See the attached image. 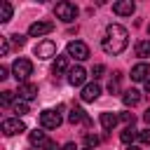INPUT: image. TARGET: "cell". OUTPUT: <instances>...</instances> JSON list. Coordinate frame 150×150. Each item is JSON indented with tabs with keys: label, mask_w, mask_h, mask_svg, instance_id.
<instances>
[{
	"label": "cell",
	"mask_w": 150,
	"mask_h": 150,
	"mask_svg": "<svg viewBox=\"0 0 150 150\" xmlns=\"http://www.w3.org/2000/svg\"><path fill=\"white\" fill-rule=\"evenodd\" d=\"M127 45H129V33H127V28L120 26V23H110V26L105 28L103 40H101L103 52L117 56V54H122V52L127 49Z\"/></svg>",
	"instance_id": "6da1fadb"
},
{
	"label": "cell",
	"mask_w": 150,
	"mask_h": 150,
	"mask_svg": "<svg viewBox=\"0 0 150 150\" xmlns=\"http://www.w3.org/2000/svg\"><path fill=\"white\" fill-rule=\"evenodd\" d=\"M12 75L16 77V82L19 84H23V82H28V77L33 75V63L28 61V59H14V63H12Z\"/></svg>",
	"instance_id": "7a4b0ae2"
},
{
	"label": "cell",
	"mask_w": 150,
	"mask_h": 150,
	"mask_svg": "<svg viewBox=\"0 0 150 150\" xmlns=\"http://www.w3.org/2000/svg\"><path fill=\"white\" fill-rule=\"evenodd\" d=\"M54 14H56V19H61L63 23H73V21L77 19V5H73V2H68V0L56 2Z\"/></svg>",
	"instance_id": "3957f363"
},
{
	"label": "cell",
	"mask_w": 150,
	"mask_h": 150,
	"mask_svg": "<svg viewBox=\"0 0 150 150\" xmlns=\"http://www.w3.org/2000/svg\"><path fill=\"white\" fill-rule=\"evenodd\" d=\"M66 54L75 61H87L89 59V47L82 42V40H70L68 47H66Z\"/></svg>",
	"instance_id": "277c9868"
},
{
	"label": "cell",
	"mask_w": 150,
	"mask_h": 150,
	"mask_svg": "<svg viewBox=\"0 0 150 150\" xmlns=\"http://www.w3.org/2000/svg\"><path fill=\"white\" fill-rule=\"evenodd\" d=\"M61 124V115H59V110H42L40 112V127L42 129H56Z\"/></svg>",
	"instance_id": "5b68a950"
},
{
	"label": "cell",
	"mask_w": 150,
	"mask_h": 150,
	"mask_svg": "<svg viewBox=\"0 0 150 150\" xmlns=\"http://www.w3.org/2000/svg\"><path fill=\"white\" fill-rule=\"evenodd\" d=\"M33 52H35V56H38V59H42V61H45V59L56 56V45H54L52 40H42V42H38V45H35V49H33Z\"/></svg>",
	"instance_id": "8992f818"
},
{
	"label": "cell",
	"mask_w": 150,
	"mask_h": 150,
	"mask_svg": "<svg viewBox=\"0 0 150 150\" xmlns=\"http://www.w3.org/2000/svg\"><path fill=\"white\" fill-rule=\"evenodd\" d=\"M21 131H26V124H23L19 117L2 120V134H5V136H16V134H21Z\"/></svg>",
	"instance_id": "52a82bcc"
},
{
	"label": "cell",
	"mask_w": 150,
	"mask_h": 150,
	"mask_svg": "<svg viewBox=\"0 0 150 150\" xmlns=\"http://www.w3.org/2000/svg\"><path fill=\"white\" fill-rule=\"evenodd\" d=\"M52 30H54V23L52 21H35V23L28 26V35L30 38H42V35H47Z\"/></svg>",
	"instance_id": "ba28073f"
},
{
	"label": "cell",
	"mask_w": 150,
	"mask_h": 150,
	"mask_svg": "<svg viewBox=\"0 0 150 150\" xmlns=\"http://www.w3.org/2000/svg\"><path fill=\"white\" fill-rule=\"evenodd\" d=\"M84 80H87V70L82 66H73L68 70V82L73 87H84Z\"/></svg>",
	"instance_id": "9c48e42d"
},
{
	"label": "cell",
	"mask_w": 150,
	"mask_h": 150,
	"mask_svg": "<svg viewBox=\"0 0 150 150\" xmlns=\"http://www.w3.org/2000/svg\"><path fill=\"white\" fill-rule=\"evenodd\" d=\"M98 96H101V87H98L96 82H89V84H84V87H82L80 98H82L84 103H91V101H96Z\"/></svg>",
	"instance_id": "30bf717a"
},
{
	"label": "cell",
	"mask_w": 150,
	"mask_h": 150,
	"mask_svg": "<svg viewBox=\"0 0 150 150\" xmlns=\"http://www.w3.org/2000/svg\"><path fill=\"white\" fill-rule=\"evenodd\" d=\"M148 77H150V63L141 61V63H136V66L131 68V80H134V82H145Z\"/></svg>",
	"instance_id": "8fae6325"
},
{
	"label": "cell",
	"mask_w": 150,
	"mask_h": 150,
	"mask_svg": "<svg viewBox=\"0 0 150 150\" xmlns=\"http://www.w3.org/2000/svg\"><path fill=\"white\" fill-rule=\"evenodd\" d=\"M16 96H19L21 101H33V98L38 96V84H33V82H23V84H19Z\"/></svg>",
	"instance_id": "7c38bea8"
},
{
	"label": "cell",
	"mask_w": 150,
	"mask_h": 150,
	"mask_svg": "<svg viewBox=\"0 0 150 150\" xmlns=\"http://www.w3.org/2000/svg\"><path fill=\"white\" fill-rule=\"evenodd\" d=\"M112 12L120 14V16H131V14L136 12V2H131V0H120V2L112 5Z\"/></svg>",
	"instance_id": "4fadbf2b"
},
{
	"label": "cell",
	"mask_w": 150,
	"mask_h": 150,
	"mask_svg": "<svg viewBox=\"0 0 150 150\" xmlns=\"http://www.w3.org/2000/svg\"><path fill=\"white\" fill-rule=\"evenodd\" d=\"M68 59H70L68 54H66V56H56V59H54V66H52V73H54L56 77L70 70V68H68Z\"/></svg>",
	"instance_id": "5bb4252c"
},
{
	"label": "cell",
	"mask_w": 150,
	"mask_h": 150,
	"mask_svg": "<svg viewBox=\"0 0 150 150\" xmlns=\"http://www.w3.org/2000/svg\"><path fill=\"white\" fill-rule=\"evenodd\" d=\"M122 101H124L127 108H134V105H138V101H141V91H138V89H127V91L122 94Z\"/></svg>",
	"instance_id": "9a60e30c"
},
{
	"label": "cell",
	"mask_w": 150,
	"mask_h": 150,
	"mask_svg": "<svg viewBox=\"0 0 150 150\" xmlns=\"http://www.w3.org/2000/svg\"><path fill=\"white\" fill-rule=\"evenodd\" d=\"M117 115L115 112H101V117H98V122H101V127L105 129V131H112L115 129V124H117Z\"/></svg>",
	"instance_id": "2e32d148"
},
{
	"label": "cell",
	"mask_w": 150,
	"mask_h": 150,
	"mask_svg": "<svg viewBox=\"0 0 150 150\" xmlns=\"http://www.w3.org/2000/svg\"><path fill=\"white\" fill-rule=\"evenodd\" d=\"M120 138H122V143L129 145V143H134V141L138 138V131L134 129V124H129V127H124V131L120 134Z\"/></svg>",
	"instance_id": "e0dca14e"
},
{
	"label": "cell",
	"mask_w": 150,
	"mask_h": 150,
	"mask_svg": "<svg viewBox=\"0 0 150 150\" xmlns=\"http://www.w3.org/2000/svg\"><path fill=\"white\" fill-rule=\"evenodd\" d=\"M87 117H89V115H87V112H84L82 108H73V110L68 112V122H70V124H77V122H84Z\"/></svg>",
	"instance_id": "ac0fdd59"
},
{
	"label": "cell",
	"mask_w": 150,
	"mask_h": 150,
	"mask_svg": "<svg viewBox=\"0 0 150 150\" xmlns=\"http://www.w3.org/2000/svg\"><path fill=\"white\" fill-rule=\"evenodd\" d=\"M28 141H30V145H45L47 143V136H45V131H40V129H35V131H30V136H28Z\"/></svg>",
	"instance_id": "d6986e66"
},
{
	"label": "cell",
	"mask_w": 150,
	"mask_h": 150,
	"mask_svg": "<svg viewBox=\"0 0 150 150\" xmlns=\"http://www.w3.org/2000/svg\"><path fill=\"white\" fill-rule=\"evenodd\" d=\"M136 56H141V59L150 56V40H138L136 42Z\"/></svg>",
	"instance_id": "ffe728a7"
},
{
	"label": "cell",
	"mask_w": 150,
	"mask_h": 150,
	"mask_svg": "<svg viewBox=\"0 0 150 150\" xmlns=\"http://www.w3.org/2000/svg\"><path fill=\"white\" fill-rule=\"evenodd\" d=\"M12 19V5L9 2H2L0 5V23H7Z\"/></svg>",
	"instance_id": "44dd1931"
},
{
	"label": "cell",
	"mask_w": 150,
	"mask_h": 150,
	"mask_svg": "<svg viewBox=\"0 0 150 150\" xmlns=\"http://www.w3.org/2000/svg\"><path fill=\"white\" fill-rule=\"evenodd\" d=\"M14 96H16L14 91H7V89H5V91L0 94V103H2L5 108H9V105H14V103H16V101H14Z\"/></svg>",
	"instance_id": "7402d4cb"
},
{
	"label": "cell",
	"mask_w": 150,
	"mask_h": 150,
	"mask_svg": "<svg viewBox=\"0 0 150 150\" xmlns=\"http://www.w3.org/2000/svg\"><path fill=\"white\" fill-rule=\"evenodd\" d=\"M120 80H122V75H120V73H115V75H112V80L108 82V91H110V94H120Z\"/></svg>",
	"instance_id": "603a6c76"
},
{
	"label": "cell",
	"mask_w": 150,
	"mask_h": 150,
	"mask_svg": "<svg viewBox=\"0 0 150 150\" xmlns=\"http://www.w3.org/2000/svg\"><path fill=\"white\" fill-rule=\"evenodd\" d=\"M12 108H14L16 117H21V115H26V112H28V108H30V105H28V101H21V98H19V101H16Z\"/></svg>",
	"instance_id": "cb8c5ba5"
},
{
	"label": "cell",
	"mask_w": 150,
	"mask_h": 150,
	"mask_svg": "<svg viewBox=\"0 0 150 150\" xmlns=\"http://www.w3.org/2000/svg\"><path fill=\"white\" fill-rule=\"evenodd\" d=\"M9 52V35H2L0 38V56H7Z\"/></svg>",
	"instance_id": "d4e9b609"
},
{
	"label": "cell",
	"mask_w": 150,
	"mask_h": 150,
	"mask_svg": "<svg viewBox=\"0 0 150 150\" xmlns=\"http://www.w3.org/2000/svg\"><path fill=\"white\" fill-rule=\"evenodd\" d=\"M9 40H12V42H14L16 47H23V45H26V38H23V35H19V33H14V35H9Z\"/></svg>",
	"instance_id": "484cf974"
},
{
	"label": "cell",
	"mask_w": 150,
	"mask_h": 150,
	"mask_svg": "<svg viewBox=\"0 0 150 150\" xmlns=\"http://www.w3.org/2000/svg\"><path fill=\"white\" fill-rule=\"evenodd\" d=\"M84 141H87V145H89V148H96V145H98V136H94V134H87V136H84Z\"/></svg>",
	"instance_id": "4316f807"
},
{
	"label": "cell",
	"mask_w": 150,
	"mask_h": 150,
	"mask_svg": "<svg viewBox=\"0 0 150 150\" xmlns=\"http://www.w3.org/2000/svg\"><path fill=\"white\" fill-rule=\"evenodd\" d=\"M138 141H141V143H150V129L138 131Z\"/></svg>",
	"instance_id": "83f0119b"
},
{
	"label": "cell",
	"mask_w": 150,
	"mask_h": 150,
	"mask_svg": "<svg viewBox=\"0 0 150 150\" xmlns=\"http://www.w3.org/2000/svg\"><path fill=\"white\" fill-rule=\"evenodd\" d=\"M103 70H105V68H103V63H96V66L91 68V75H94V77H101V75H103Z\"/></svg>",
	"instance_id": "f1b7e54d"
},
{
	"label": "cell",
	"mask_w": 150,
	"mask_h": 150,
	"mask_svg": "<svg viewBox=\"0 0 150 150\" xmlns=\"http://www.w3.org/2000/svg\"><path fill=\"white\" fill-rule=\"evenodd\" d=\"M120 120H124V122H127V127H129V124H134V120H136V117H134V112H122V115H120Z\"/></svg>",
	"instance_id": "f546056e"
},
{
	"label": "cell",
	"mask_w": 150,
	"mask_h": 150,
	"mask_svg": "<svg viewBox=\"0 0 150 150\" xmlns=\"http://www.w3.org/2000/svg\"><path fill=\"white\" fill-rule=\"evenodd\" d=\"M42 150H61V148L56 145V141H49V138H47V143L42 145Z\"/></svg>",
	"instance_id": "4dcf8cb0"
},
{
	"label": "cell",
	"mask_w": 150,
	"mask_h": 150,
	"mask_svg": "<svg viewBox=\"0 0 150 150\" xmlns=\"http://www.w3.org/2000/svg\"><path fill=\"white\" fill-rule=\"evenodd\" d=\"M9 77V68L7 66H0V80H7Z\"/></svg>",
	"instance_id": "1f68e13d"
},
{
	"label": "cell",
	"mask_w": 150,
	"mask_h": 150,
	"mask_svg": "<svg viewBox=\"0 0 150 150\" xmlns=\"http://www.w3.org/2000/svg\"><path fill=\"white\" fill-rule=\"evenodd\" d=\"M61 150H80L75 143H66V145H61Z\"/></svg>",
	"instance_id": "d6a6232c"
},
{
	"label": "cell",
	"mask_w": 150,
	"mask_h": 150,
	"mask_svg": "<svg viewBox=\"0 0 150 150\" xmlns=\"http://www.w3.org/2000/svg\"><path fill=\"white\" fill-rule=\"evenodd\" d=\"M143 120H145V122H148V124H150V108H148V110H145V112H143Z\"/></svg>",
	"instance_id": "836d02e7"
},
{
	"label": "cell",
	"mask_w": 150,
	"mask_h": 150,
	"mask_svg": "<svg viewBox=\"0 0 150 150\" xmlns=\"http://www.w3.org/2000/svg\"><path fill=\"white\" fill-rule=\"evenodd\" d=\"M143 84H145V91H148V94H150V77H148V80H145V82H143Z\"/></svg>",
	"instance_id": "e575fe53"
},
{
	"label": "cell",
	"mask_w": 150,
	"mask_h": 150,
	"mask_svg": "<svg viewBox=\"0 0 150 150\" xmlns=\"http://www.w3.org/2000/svg\"><path fill=\"white\" fill-rule=\"evenodd\" d=\"M80 150H94V148H89V145H84V148H80Z\"/></svg>",
	"instance_id": "d590c367"
},
{
	"label": "cell",
	"mask_w": 150,
	"mask_h": 150,
	"mask_svg": "<svg viewBox=\"0 0 150 150\" xmlns=\"http://www.w3.org/2000/svg\"><path fill=\"white\" fill-rule=\"evenodd\" d=\"M129 150H141V148H136V145H129Z\"/></svg>",
	"instance_id": "8d00e7d4"
},
{
	"label": "cell",
	"mask_w": 150,
	"mask_h": 150,
	"mask_svg": "<svg viewBox=\"0 0 150 150\" xmlns=\"http://www.w3.org/2000/svg\"><path fill=\"white\" fill-rule=\"evenodd\" d=\"M148 33H150V26H148Z\"/></svg>",
	"instance_id": "74e56055"
}]
</instances>
